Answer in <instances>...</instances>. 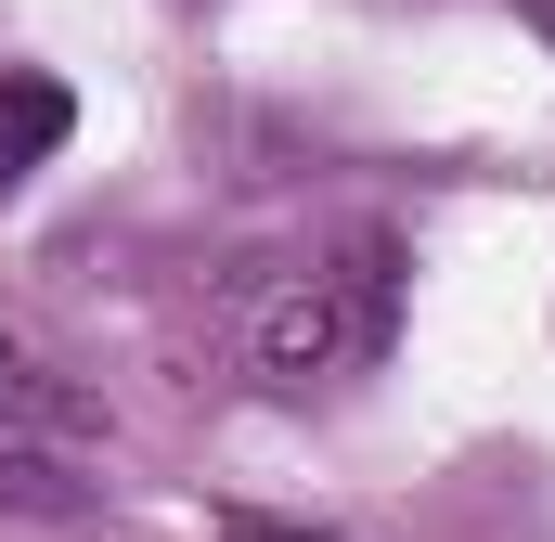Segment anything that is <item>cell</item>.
<instances>
[{"instance_id": "1", "label": "cell", "mask_w": 555, "mask_h": 542, "mask_svg": "<svg viewBox=\"0 0 555 542\" xmlns=\"http://www.w3.org/2000/svg\"><path fill=\"white\" fill-rule=\"evenodd\" d=\"M388 310H401L388 233H336L323 259H272L246 284V349L284 388H323V375H362L388 349Z\"/></svg>"}, {"instance_id": "2", "label": "cell", "mask_w": 555, "mask_h": 542, "mask_svg": "<svg viewBox=\"0 0 555 542\" xmlns=\"http://www.w3.org/2000/svg\"><path fill=\"white\" fill-rule=\"evenodd\" d=\"M78 130V104H65V78H26V65H0V194L26 181V168H52Z\"/></svg>"}, {"instance_id": "3", "label": "cell", "mask_w": 555, "mask_h": 542, "mask_svg": "<svg viewBox=\"0 0 555 542\" xmlns=\"http://www.w3.org/2000/svg\"><path fill=\"white\" fill-rule=\"evenodd\" d=\"M104 491L65 465V452H26V439H0V517H26V530H78Z\"/></svg>"}, {"instance_id": "4", "label": "cell", "mask_w": 555, "mask_h": 542, "mask_svg": "<svg viewBox=\"0 0 555 542\" xmlns=\"http://www.w3.org/2000/svg\"><path fill=\"white\" fill-rule=\"evenodd\" d=\"M0 413H13V426H91V401H78L65 375H39L26 349H0Z\"/></svg>"}, {"instance_id": "5", "label": "cell", "mask_w": 555, "mask_h": 542, "mask_svg": "<svg viewBox=\"0 0 555 542\" xmlns=\"http://www.w3.org/2000/svg\"><path fill=\"white\" fill-rule=\"evenodd\" d=\"M220 542H336V530H297V517H233Z\"/></svg>"}]
</instances>
